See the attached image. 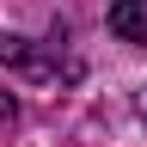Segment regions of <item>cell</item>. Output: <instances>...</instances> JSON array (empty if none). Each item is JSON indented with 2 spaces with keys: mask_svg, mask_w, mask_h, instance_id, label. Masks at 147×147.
<instances>
[{
  "mask_svg": "<svg viewBox=\"0 0 147 147\" xmlns=\"http://www.w3.org/2000/svg\"><path fill=\"white\" fill-rule=\"evenodd\" d=\"M0 67L25 80H80V61L61 55V43H37V37H0Z\"/></svg>",
  "mask_w": 147,
  "mask_h": 147,
  "instance_id": "cell-1",
  "label": "cell"
},
{
  "mask_svg": "<svg viewBox=\"0 0 147 147\" xmlns=\"http://www.w3.org/2000/svg\"><path fill=\"white\" fill-rule=\"evenodd\" d=\"M110 31L123 43H147V0H117L110 6Z\"/></svg>",
  "mask_w": 147,
  "mask_h": 147,
  "instance_id": "cell-2",
  "label": "cell"
}]
</instances>
